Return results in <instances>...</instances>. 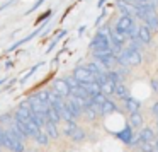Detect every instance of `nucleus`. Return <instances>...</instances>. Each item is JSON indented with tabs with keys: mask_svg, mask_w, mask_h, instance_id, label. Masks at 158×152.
Listing matches in <instances>:
<instances>
[{
	"mask_svg": "<svg viewBox=\"0 0 158 152\" xmlns=\"http://www.w3.org/2000/svg\"><path fill=\"white\" fill-rule=\"evenodd\" d=\"M89 48L92 50V53L109 51L110 50V26H104V28H100V31H97V34L90 41Z\"/></svg>",
	"mask_w": 158,
	"mask_h": 152,
	"instance_id": "1",
	"label": "nucleus"
},
{
	"mask_svg": "<svg viewBox=\"0 0 158 152\" xmlns=\"http://www.w3.org/2000/svg\"><path fill=\"white\" fill-rule=\"evenodd\" d=\"M2 147L9 149L10 152H26V145L22 140L15 138L10 132L5 128L4 130V138H2Z\"/></svg>",
	"mask_w": 158,
	"mask_h": 152,
	"instance_id": "2",
	"label": "nucleus"
},
{
	"mask_svg": "<svg viewBox=\"0 0 158 152\" xmlns=\"http://www.w3.org/2000/svg\"><path fill=\"white\" fill-rule=\"evenodd\" d=\"M136 26V21H134L133 16H127V14H121V17L117 19L116 26H114V29L116 31H119L121 34H124L127 38V34H129V31Z\"/></svg>",
	"mask_w": 158,
	"mask_h": 152,
	"instance_id": "3",
	"label": "nucleus"
},
{
	"mask_svg": "<svg viewBox=\"0 0 158 152\" xmlns=\"http://www.w3.org/2000/svg\"><path fill=\"white\" fill-rule=\"evenodd\" d=\"M73 77L77 79V82H83V84H89V82H97L95 75L89 70L87 65H77L73 69Z\"/></svg>",
	"mask_w": 158,
	"mask_h": 152,
	"instance_id": "4",
	"label": "nucleus"
},
{
	"mask_svg": "<svg viewBox=\"0 0 158 152\" xmlns=\"http://www.w3.org/2000/svg\"><path fill=\"white\" fill-rule=\"evenodd\" d=\"M51 89L56 91V92H58L61 97H65V99H70V97H72V87H70V84L66 82L65 77H63V79H56L55 82H53Z\"/></svg>",
	"mask_w": 158,
	"mask_h": 152,
	"instance_id": "5",
	"label": "nucleus"
},
{
	"mask_svg": "<svg viewBox=\"0 0 158 152\" xmlns=\"http://www.w3.org/2000/svg\"><path fill=\"white\" fill-rule=\"evenodd\" d=\"M116 135L117 138H119L121 142H124V144H127V145H131L134 142V138H136V135L133 133V127L131 125H126V127L123 128L121 132H116Z\"/></svg>",
	"mask_w": 158,
	"mask_h": 152,
	"instance_id": "6",
	"label": "nucleus"
},
{
	"mask_svg": "<svg viewBox=\"0 0 158 152\" xmlns=\"http://www.w3.org/2000/svg\"><path fill=\"white\" fill-rule=\"evenodd\" d=\"M116 9L121 12V14H127V16H133V17H136V14H138L136 5L129 4V2H126V0H116Z\"/></svg>",
	"mask_w": 158,
	"mask_h": 152,
	"instance_id": "7",
	"label": "nucleus"
},
{
	"mask_svg": "<svg viewBox=\"0 0 158 152\" xmlns=\"http://www.w3.org/2000/svg\"><path fill=\"white\" fill-rule=\"evenodd\" d=\"M151 36H153V31H151L146 24H139V34H138V39H139L143 45H150Z\"/></svg>",
	"mask_w": 158,
	"mask_h": 152,
	"instance_id": "8",
	"label": "nucleus"
},
{
	"mask_svg": "<svg viewBox=\"0 0 158 152\" xmlns=\"http://www.w3.org/2000/svg\"><path fill=\"white\" fill-rule=\"evenodd\" d=\"M138 137H139V144H143V142H156L155 132L151 130L150 127H143V128H141L139 133H138Z\"/></svg>",
	"mask_w": 158,
	"mask_h": 152,
	"instance_id": "9",
	"label": "nucleus"
},
{
	"mask_svg": "<svg viewBox=\"0 0 158 152\" xmlns=\"http://www.w3.org/2000/svg\"><path fill=\"white\" fill-rule=\"evenodd\" d=\"M143 24H146L151 31H156V29H158V12L155 11V12L146 14V16H144V19H143Z\"/></svg>",
	"mask_w": 158,
	"mask_h": 152,
	"instance_id": "10",
	"label": "nucleus"
},
{
	"mask_svg": "<svg viewBox=\"0 0 158 152\" xmlns=\"http://www.w3.org/2000/svg\"><path fill=\"white\" fill-rule=\"evenodd\" d=\"M124 108H126V111H129V113H134V111H139L141 103L136 99V97L127 96L126 99H124Z\"/></svg>",
	"mask_w": 158,
	"mask_h": 152,
	"instance_id": "11",
	"label": "nucleus"
},
{
	"mask_svg": "<svg viewBox=\"0 0 158 152\" xmlns=\"http://www.w3.org/2000/svg\"><path fill=\"white\" fill-rule=\"evenodd\" d=\"M41 31H43V28H38V29H36V31H32L31 34H27V36H26V38L19 39V41H15L14 45H10V46H9V50H7V51H12V50H15V48H17V46H22V45H24V43L31 41V39H32V38H36V36H38V34H39V33H41Z\"/></svg>",
	"mask_w": 158,
	"mask_h": 152,
	"instance_id": "12",
	"label": "nucleus"
},
{
	"mask_svg": "<svg viewBox=\"0 0 158 152\" xmlns=\"http://www.w3.org/2000/svg\"><path fill=\"white\" fill-rule=\"evenodd\" d=\"M44 130H46V133L49 135V138H51V140H58V137H60L58 123H55V121H48V123H46V127H44Z\"/></svg>",
	"mask_w": 158,
	"mask_h": 152,
	"instance_id": "13",
	"label": "nucleus"
},
{
	"mask_svg": "<svg viewBox=\"0 0 158 152\" xmlns=\"http://www.w3.org/2000/svg\"><path fill=\"white\" fill-rule=\"evenodd\" d=\"M117 111H119V106H117V104L114 103L110 97L102 104V116H106V114H110V113H117Z\"/></svg>",
	"mask_w": 158,
	"mask_h": 152,
	"instance_id": "14",
	"label": "nucleus"
},
{
	"mask_svg": "<svg viewBox=\"0 0 158 152\" xmlns=\"http://www.w3.org/2000/svg\"><path fill=\"white\" fill-rule=\"evenodd\" d=\"M127 96H129V94H127V87H126V84H124V82L116 84V89H114V97H117V99L124 101Z\"/></svg>",
	"mask_w": 158,
	"mask_h": 152,
	"instance_id": "15",
	"label": "nucleus"
},
{
	"mask_svg": "<svg viewBox=\"0 0 158 152\" xmlns=\"http://www.w3.org/2000/svg\"><path fill=\"white\" fill-rule=\"evenodd\" d=\"M129 125L133 128H141V125H143V114H141V111L129 113Z\"/></svg>",
	"mask_w": 158,
	"mask_h": 152,
	"instance_id": "16",
	"label": "nucleus"
},
{
	"mask_svg": "<svg viewBox=\"0 0 158 152\" xmlns=\"http://www.w3.org/2000/svg\"><path fill=\"white\" fill-rule=\"evenodd\" d=\"M34 140H36V144H38V145H48L51 138H49V135L46 133V130L43 128V130H41V132H39V133L34 137Z\"/></svg>",
	"mask_w": 158,
	"mask_h": 152,
	"instance_id": "17",
	"label": "nucleus"
},
{
	"mask_svg": "<svg viewBox=\"0 0 158 152\" xmlns=\"http://www.w3.org/2000/svg\"><path fill=\"white\" fill-rule=\"evenodd\" d=\"M83 116H85L89 121H94V120H97V118H99L100 114L97 113V111L94 110L92 106H89V108H85V110H83Z\"/></svg>",
	"mask_w": 158,
	"mask_h": 152,
	"instance_id": "18",
	"label": "nucleus"
},
{
	"mask_svg": "<svg viewBox=\"0 0 158 152\" xmlns=\"http://www.w3.org/2000/svg\"><path fill=\"white\" fill-rule=\"evenodd\" d=\"M70 138H72V140L75 142V144H80V142H83V140H85V132H83L82 128L78 127L75 132H73V135H72Z\"/></svg>",
	"mask_w": 158,
	"mask_h": 152,
	"instance_id": "19",
	"label": "nucleus"
},
{
	"mask_svg": "<svg viewBox=\"0 0 158 152\" xmlns=\"http://www.w3.org/2000/svg\"><path fill=\"white\" fill-rule=\"evenodd\" d=\"M77 128H78V125H77V121H66V125H65V130H63V132H65V135L70 138V137L73 135V132L77 130Z\"/></svg>",
	"mask_w": 158,
	"mask_h": 152,
	"instance_id": "20",
	"label": "nucleus"
},
{
	"mask_svg": "<svg viewBox=\"0 0 158 152\" xmlns=\"http://www.w3.org/2000/svg\"><path fill=\"white\" fill-rule=\"evenodd\" d=\"M138 147H139V152H155L156 144H155V142H143V144H139Z\"/></svg>",
	"mask_w": 158,
	"mask_h": 152,
	"instance_id": "21",
	"label": "nucleus"
},
{
	"mask_svg": "<svg viewBox=\"0 0 158 152\" xmlns=\"http://www.w3.org/2000/svg\"><path fill=\"white\" fill-rule=\"evenodd\" d=\"M114 89H116V84H112V82L102 84V92L106 94L107 97H109V96H114Z\"/></svg>",
	"mask_w": 158,
	"mask_h": 152,
	"instance_id": "22",
	"label": "nucleus"
},
{
	"mask_svg": "<svg viewBox=\"0 0 158 152\" xmlns=\"http://www.w3.org/2000/svg\"><path fill=\"white\" fill-rule=\"evenodd\" d=\"M12 121H14V113H4V114H0V123L2 125H10Z\"/></svg>",
	"mask_w": 158,
	"mask_h": 152,
	"instance_id": "23",
	"label": "nucleus"
},
{
	"mask_svg": "<svg viewBox=\"0 0 158 152\" xmlns=\"http://www.w3.org/2000/svg\"><path fill=\"white\" fill-rule=\"evenodd\" d=\"M41 65H43V63H41V62H39V63H36V65H34V67H32V69H31V70H29V72H27V74H26V75H24V79H22V84H24V82H26V80H27V79H29V77H31V75H32V74H34V72H36V70H38V69H39V67H41Z\"/></svg>",
	"mask_w": 158,
	"mask_h": 152,
	"instance_id": "24",
	"label": "nucleus"
},
{
	"mask_svg": "<svg viewBox=\"0 0 158 152\" xmlns=\"http://www.w3.org/2000/svg\"><path fill=\"white\" fill-rule=\"evenodd\" d=\"M44 2H46V0H38L36 4H32V7H31V9H27V12H26V14H31L32 11H36V9H38V7H39V5H41V4H44Z\"/></svg>",
	"mask_w": 158,
	"mask_h": 152,
	"instance_id": "25",
	"label": "nucleus"
},
{
	"mask_svg": "<svg viewBox=\"0 0 158 152\" xmlns=\"http://www.w3.org/2000/svg\"><path fill=\"white\" fill-rule=\"evenodd\" d=\"M150 84H151V89H153L155 92H158V79H151Z\"/></svg>",
	"mask_w": 158,
	"mask_h": 152,
	"instance_id": "26",
	"label": "nucleus"
},
{
	"mask_svg": "<svg viewBox=\"0 0 158 152\" xmlns=\"http://www.w3.org/2000/svg\"><path fill=\"white\" fill-rule=\"evenodd\" d=\"M151 113H153L155 116H158V101L153 104V106H151Z\"/></svg>",
	"mask_w": 158,
	"mask_h": 152,
	"instance_id": "27",
	"label": "nucleus"
},
{
	"mask_svg": "<svg viewBox=\"0 0 158 152\" xmlns=\"http://www.w3.org/2000/svg\"><path fill=\"white\" fill-rule=\"evenodd\" d=\"M14 2H15V0H9L7 4H4V5H0V11H4V9H7V7H10V5H12V4H14Z\"/></svg>",
	"mask_w": 158,
	"mask_h": 152,
	"instance_id": "28",
	"label": "nucleus"
},
{
	"mask_svg": "<svg viewBox=\"0 0 158 152\" xmlns=\"http://www.w3.org/2000/svg\"><path fill=\"white\" fill-rule=\"evenodd\" d=\"M104 17H106V11H104V12H102V14H100V16H99V17H97V21H95V26H99V24H100V21H102V19H104Z\"/></svg>",
	"mask_w": 158,
	"mask_h": 152,
	"instance_id": "29",
	"label": "nucleus"
},
{
	"mask_svg": "<svg viewBox=\"0 0 158 152\" xmlns=\"http://www.w3.org/2000/svg\"><path fill=\"white\" fill-rule=\"evenodd\" d=\"M106 2H107V0H99V4H97V7H104V5H106Z\"/></svg>",
	"mask_w": 158,
	"mask_h": 152,
	"instance_id": "30",
	"label": "nucleus"
},
{
	"mask_svg": "<svg viewBox=\"0 0 158 152\" xmlns=\"http://www.w3.org/2000/svg\"><path fill=\"white\" fill-rule=\"evenodd\" d=\"M2 138H4V130L0 128V147H2Z\"/></svg>",
	"mask_w": 158,
	"mask_h": 152,
	"instance_id": "31",
	"label": "nucleus"
},
{
	"mask_svg": "<svg viewBox=\"0 0 158 152\" xmlns=\"http://www.w3.org/2000/svg\"><path fill=\"white\" fill-rule=\"evenodd\" d=\"M155 144H156V149H158V137H156V142H155Z\"/></svg>",
	"mask_w": 158,
	"mask_h": 152,
	"instance_id": "32",
	"label": "nucleus"
},
{
	"mask_svg": "<svg viewBox=\"0 0 158 152\" xmlns=\"http://www.w3.org/2000/svg\"><path fill=\"white\" fill-rule=\"evenodd\" d=\"M0 84H5V80H4V79H2V80H0Z\"/></svg>",
	"mask_w": 158,
	"mask_h": 152,
	"instance_id": "33",
	"label": "nucleus"
},
{
	"mask_svg": "<svg viewBox=\"0 0 158 152\" xmlns=\"http://www.w3.org/2000/svg\"><path fill=\"white\" fill-rule=\"evenodd\" d=\"M156 128H158V116H156Z\"/></svg>",
	"mask_w": 158,
	"mask_h": 152,
	"instance_id": "34",
	"label": "nucleus"
},
{
	"mask_svg": "<svg viewBox=\"0 0 158 152\" xmlns=\"http://www.w3.org/2000/svg\"><path fill=\"white\" fill-rule=\"evenodd\" d=\"M155 152H158V149H155Z\"/></svg>",
	"mask_w": 158,
	"mask_h": 152,
	"instance_id": "35",
	"label": "nucleus"
}]
</instances>
